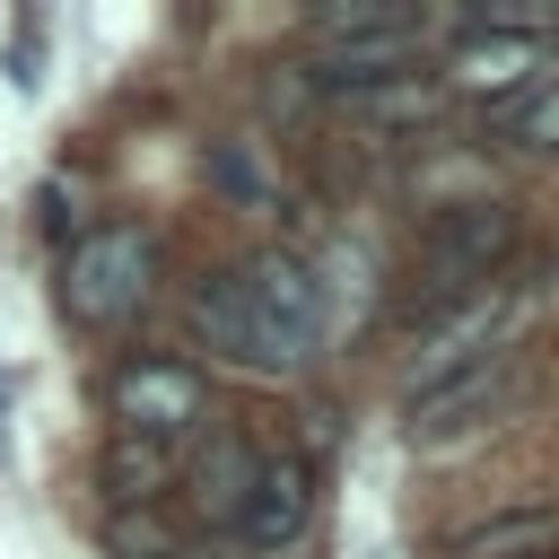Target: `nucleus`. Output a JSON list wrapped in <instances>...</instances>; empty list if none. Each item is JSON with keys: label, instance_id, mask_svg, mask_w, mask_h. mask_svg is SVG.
Returning a JSON list of instances; mask_svg holds the SVG:
<instances>
[{"label": "nucleus", "instance_id": "nucleus-1", "mask_svg": "<svg viewBox=\"0 0 559 559\" xmlns=\"http://www.w3.org/2000/svg\"><path fill=\"white\" fill-rule=\"evenodd\" d=\"M306 26H314V52H306V87L314 96L384 79V70H411L419 44H428V9H411V0H332Z\"/></svg>", "mask_w": 559, "mask_h": 559}, {"label": "nucleus", "instance_id": "nucleus-2", "mask_svg": "<svg viewBox=\"0 0 559 559\" xmlns=\"http://www.w3.org/2000/svg\"><path fill=\"white\" fill-rule=\"evenodd\" d=\"M148 297H157V236H148V227L114 218V227H87V236L61 253V306H70V323L122 332Z\"/></svg>", "mask_w": 559, "mask_h": 559}, {"label": "nucleus", "instance_id": "nucleus-3", "mask_svg": "<svg viewBox=\"0 0 559 559\" xmlns=\"http://www.w3.org/2000/svg\"><path fill=\"white\" fill-rule=\"evenodd\" d=\"M105 411H114V437H148L175 454V437L210 428V376L175 349H131L105 376Z\"/></svg>", "mask_w": 559, "mask_h": 559}, {"label": "nucleus", "instance_id": "nucleus-4", "mask_svg": "<svg viewBox=\"0 0 559 559\" xmlns=\"http://www.w3.org/2000/svg\"><path fill=\"white\" fill-rule=\"evenodd\" d=\"M507 323H515V288H507V280H489V288H472V297L437 306V314L411 332V358H402V402H419V393L454 384L463 367L498 358V349H507Z\"/></svg>", "mask_w": 559, "mask_h": 559}, {"label": "nucleus", "instance_id": "nucleus-5", "mask_svg": "<svg viewBox=\"0 0 559 559\" xmlns=\"http://www.w3.org/2000/svg\"><path fill=\"white\" fill-rule=\"evenodd\" d=\"M515 253V210L507 201H463V210H437L428 236H419V297L428 306H454L472 288H489Z\"/></svg>", "mask_w": 559, "mask_h": 559}, {"label": "nucleus", "instance_id": "nucleus-6", "mask_svg": "<svg viewBox=\"0 0 559 559\" xmlns=\"http://www.w3.org/2000/svg\"><path fill=\"white\" fill-rule=\"evenodd\" d=\"M183 323H192L201 349H218V358L245 367V376H297V367H306V358L262 323V306L245 297L236 271H201V280H183Z\"/></svg>", "mask_w": 559, "mask_h": 559}, {"label": "nucleus", "instance_id": "nucleus-7", "mask_svg": "<svg viewBox=\"0 0 559 559\" xmlns=\"http://www.w3.org/2000/svg\"><path fill=\"white\" fill-rule=\"evenodd\" d=\"M253 472H262V454H253L245 428H201L192 454L175 463V489H183V507H192L210 533H236V507H245Z\"/></svg>", "mask_w": 559, "mask_h": 559}, {"label": "nucleus", "instance_id": "nucleus-8", "mask_svg": "<svg viewBox=\"0 0 559 559\" xmlns=\"http://www.w3.org/2000/svg\"><path fill=\"white\" fill-rule=\"evenodd\" d=\"M236 280H245V297L262 306V323H271L297 358H314V341H323V280H314V262H297V253L271 245V253H253Z\"/></svg>", "mask_w": 559, "mask_h": 559}, {"label": "nucleus", "instance_id": "nucleus-9", "mask_svg": "<svg viewBox=\"0 0 559 559\" xmlns=\"http://www.w3.org/2000/svg\"><path fill=\"white\" fill-rule=\"evenodd\" d=\"M306 515H314V472L297 454H262V472H253V489L236 507V542L262 550V559H280V550H297Z\"/></svg>", "mask_w": 559, "mask_h": 559}, {"label": "nucleus", "instance_id": "nucleus-10", "mask_svg": "<svg viewBox=\"0 0 559 559\" xmlns=\"http://www.w3.org/2000/svg\"><path fill=\"white\" fill-rule=\"evenodd\" d=\"M332 105H349L358 122H376V131H428L437 114H445V79L437 70H384V79H358V87H332Z\"/></svg>", "mask_w": 559, "mask_h": 559}, {"label": "nucleus", "instance_id": "nucleus-11", "mask_svg": "<svg viewBox=\"0 0 559 559\" xmlns=\"http://www.w3.org/2000/svg\"><path fill=\"white\" fill-rule=\"evenodd\" d=\"M445 559H559V498L472 515V524L445 542Z\"/></svg>", "mask_w": 559, "mask_h": 559}, {"label": "nucleus", "instance_id": "nucleus-12", "mask_svg": "<svg viewBox=\"0 0 559 559\" xmlns=\"http://www.w3.org/2000/svg\"><path fill=\"white\" fill-rule=\"evenodd\" d=\"M96 489H105L114 515H148L157 498H175V454L148 445V437H105V454H96Z\"/></svg>", "mask_w": 559, "mask_h": 559}, {"label": "nucleus", "instance_id": "nucleus-13", "mask_svg": "<svg viewBox=\"0 0 559 559\" xmlns=\"http://www.w3.org/2000/svg\"><path fill=\"white\" fill-rule=\"evenodd\" d=\"M445 70H454V87H472V96H515V87H533L542 79V44H515V35H454V52H445Z\"/></svg>", "mask_w": 559, "mask_h": 559}, {"label": "nucleus", "instance_id": "nucleus-14", "mask_svg": "<svg viewBox=\"0 0 559 559\" xmlns=\"http://www.w3.org/2000/svg\"><path fill=\"white\" fill-rule=\"evenodd\" d=\"M498 393H507V349H498V358H480V367H463L454 384L419 393V402H411V437H419V445H437L445 428H472V419H480Z\"/></svg>", "mask_w": 559, "mask_h": 559}, {"label": "nucleus", "instance_id": "nucleus-15", "mask_svg": "<svg viewBox=\"0 0 559 559\" xmlns=\"http://www.w3.org/2000/svg\"><path fill=\"white\" fill-rule=\"evenodd\" d=\"M489 140L515 157H559V79H533L489 105Z\"/></svg>", "mask_w": 559, "mask_h": 559}, {"label": "nucleus", "instance_id": "nucleus-16", "mask_svg": "<svg viewBox=\"0 0 559 559\" xmlns=\"http://www.w3.org/2000/svg\"><path fill=\"white\" fill-rule=\"evenodd\" d=\"M210 183H218L227 201H271V175H262L253 148H236V140H210Z\"/></svg>", "mask_w": 559, "mask_h": 559}, {"label": "nucleus", "instance_id": "nucleus-17", "mask_svg": "<svg viewBox=\"0 0 559 559\" xmlns=\"http://www.w3.org/2000/svg\"><path fill=\"white\" fill-rule=\"evenodd\" d=\"M105 542H114L122 559H175V550H166V533H157L148 515H105Z\"/></svg>", "mask_w": 559, "mask_h": 559}]
</instances>
